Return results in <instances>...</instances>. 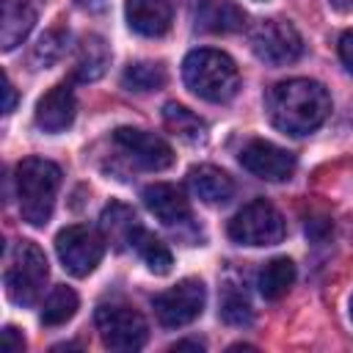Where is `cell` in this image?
I'll return each instance as SVG.
<instances>
[{"instance_id":"obj_1","label":"cell","mask_w":353,"mask_h":353,"mask_svg":"<svg viewBox=\"0 0 353 353\" xmlns=\"http://www.w3.org/2000/svg\"><path fill=\"white\" fill-rule=\"evenodd\" d=\"M268 113L273 127L290 135H309L314 132L331 113V97L323 83L292 77L276 83L268 94Z\"/></svg>"},{"instance_id":"obj_2","label":"cell","mask_w":353,"mask_h":353,"mask_svg":"<svg viewBox=\"0 0 353 353\" xmlns=\"http://www.w3.org/2000/svg\"><path fill=\"white\" fill-rule=\"evenodd\" d=\"M185 85L204 102H229L240 88V72L234 61L221 50H193L182 61Z\"/></svg>"},{"instance_id":"obj_3","label":"cell","mask_w":353,"mask_h":353,"mask_svg":"<svg viewBox=\"0 0 353 353\" xmlns=\"http://www.w3.org/2000/svg\"><path fill=\"white\" fill-rule=\"evenodd\" d=\"M61 188V168L44 157H28L17 165V196L22 221L44 226L52 218L55 196Z\"/></svg>"},{"instance_id":"obj_4","label":"cell","mask_w":353,"mask_h":353,"mask_svg":"<svg viewBox=\"0 0 353 353\" xmlns=\"http://www.w3.org/2000/svg\"><path fill=\"white\" fill-rule=\"evenodd\" d=\"M47 276H50V268H47L44 251L30 240L17 243V248L11 254V262L6 268V292H8V298L14 303L33 306L44 292Z\"/></svg>"},{"instance_id":"obj_5","label":"cell","mask_w":353,"mask_h":353,"mask_svg":"<svg viewBox=\"0 0 353 353\" xmlns=\"http://www.w3.org/2000/svg\"><path fill=\"white\" fill-rule=\"evenodd\" d=\"M287 234V223L281 218V212L265 201L256 199L251 204H245L232 221H229V237L240 245H276L281 243Z\"/></svg>"},{"instance_id":"obj_6","label":"cell","mask_w":353,"mask_h":353,"mask_svg":"<svg viewBox=\"0 0 353 353\" xmlns=\"http://www.w3.org/2000/svg\"><path fill=\"white\" fill-rule=\"evenodd\" d=\"M97 331L105 347L132 353L146 345L149 328L138 309L124 303H105L97 309Z\"/></svg>"},{"instance_id":"obj_7","label":"cell","mask_w":353,"mask_h":353,"mask_svg":"<svg viewBox=\"0 0 353 353\" xmlns=\"http://www.w3.org/2000/svg\"><path fill=\"white\" fill-rule=\"evenodd\" d=\"M251 52L268 66H287L301 58L303 39L284 19H262L251 30Z\"/></svg>"},{"instance_id":"obj_8","label":"cell","mask_w":353,"mask_h":353,"mask_svg":"<svg viewBox=\"0 0 353 353\" xmlns=\"http://www.w3.org/2000/svg\"><path fill=\"white\" fill-rule=\"evenodd\" d=\"M55 254L72 276H88L105 256V237L91 226H66L55 237Z\"/></svg>"},{"instance_id":"obj_9","label":"cell","mask_w":353,"mask_h":353,"mask_svg":"<svg viewBox=\"0 0 353 353\" xmlns=\"http://www.w3.org/2000/svg\"><path fill=\"white\" fill-rule=\"evenodd\" d=\"M204 301H207V290L199 279H182L179 284H174L171 290L154 295L152 306H154V314L160 320V325L165 328H179V325H188L193 323L201 309H204Z\"/></svg>"},{"instance_id":"obj_10","label":"cell","mask_w":353,"mask_h":353,"mask_svg":"<svg viewBox=\"0 0 353 353\" xmlns=\"http://www.w3.org/2000/svg\"><path fill=\"white\" fill-rule=\"evenodd\" d=\"M240 165L259 176V179H268V182H284L295 174V154L270 143V141H248L243 149H240Z\"/></svg>"},{"instance_id":"obj_11","label":"cell","mask_w":353,"mask_h":353,"mask_svg":"<svg viewBox=\"0 0 353 353\" xmlns=\"http://www.w3.org/2000/svg\"><path fill=\"white\" fill-rule=\"evenodd\" d=\"M113 141L146 171H163L174 163V149L168 146V141H163L154 132L135 130V127H119L113 132Z\"/></svg>"},{"instance_id":"obj_12","label":"cell","mask_w":353,"mask_h":353,"mask_svg":"<svg viewBox=\"0 0 353 353\" xmlns=\"http://www.w3.org/2000/svg\"><path fill=\"white\" fill-rule=\"evenodd\" d=\"M77 113V102H74V91L66 83L52 85L36 105V124L44 132H61L74 121Z\"/></svg>"},{"instance_id":"obj_13","label":"cell","mask_w":353,"mask_h":353,"mask_svg":"<svg viewBox=\"0 0 353 353\" xmlns=\"http://www.w3.org/2000/svg\"><path fill=\"white\" fill-rule=\"evenodd\" d=\"M143 204L146 210L165 226H176L185 223L190 218V204L185 199V193L176 185L168 182H154L143 188Z\"/></svg>"},{"instance_id":"obj_14","label":"cell","mask_w":353,"mask_h":353,"mask_svg":"<svg viewBox=\"0 0 353 353\" xmlns=\"http://www.w3.org/2000/svg\"><path fill=\"white\" fill-rule=\"evenodd\" d=\"M124 14H127V25L146 39L165 36L174 19L171 6L165 0H127Z\"/></svg>"},{"instance_id":"obj_15","label":"cell","mask_w":353,"mask_h":353,"mask_svg":"<svg viewBox=\"0 0 353 353\" xmlns=\"http://www.w3.org/2000/svg\"><path fill=\"white\" fill-rule=\"evenodd\" d=\"M190 190L204 201V204H226L234 196V182L226 171L215 165H196L188 174Z\"/></svg>"},{"instance_id":"obj_16","label":"cell","mask_w":353,"mask_h":353,"mask_svg":"<svg viewBox=\"0 0 353 353\" xmlns=\"http://www.w3.org/2000/svg\"><path fill=\"white\" fill-rule=\"evenodd\" d=\"M36 25V11L25 0H3V17H0V47L8 52L17 44L28 39V33Z\"/></svg>"},{"instance_id":"obj_17","label":"cell","mask_w":353,"mask_h":353,"mask_svg":"<svg viewBox=\"0 0 353 353\" xmlns=\"http://www.w3.org/2000/svg\"><path fill=\"white\" fill-rule=\"evenodd\" d=\"M196 25L210 33H234L245 25V11L232 0H204L196 8Z\"/></svg>"},{"instance_id":"obj_18","label":"cell","mask_w":353,"mask_h":353,"mask_svg":"<svg viewBox=\"0 0 353 353\" xmlns=\"http://www.w3.org/2000/svg\"><path fill=\"white\" fill-rule=\"evenodd\" d=\"M127 240H130V245H132V248L141 254V259L149 265V270H152V273L165 276V273L171 270L174 256H171V251L165 248V243H160L154 234H149L146 229H141V226L135 223Z\"/></svg>"},{"instance_id":"obj_19","label":"cell","mask_w":353,"mask_h":353,"mask_svg":"<svg viewBox=\"0 0 353 353\" xmlns=\"http://www.w3.org/2000/svg\"><path fill=\"white\" fill-rule=\"evenodd\" d=\"M110 63V50L108 44L99 39V36H85L83 44H80V52H77V63H74V77L88 83V80H97L105 74Z\"/></svg>"},{"instance_id":"obj_20","label":"cell","mask_w":353,"mask_h":353,"mask_svg":"<svg viewBox=\"0 0 353 353\" xmlns=\"http://www.w3.org/2000/svg\"><path fill=\"white\" fill-rule=\"evenodd\" d=\"M292 281H295V265H292V259L276 256V259H270V262L259 270L256 287H259L262 298L279 301L281 295H287V290L292 287Z\"/></svg>"},{"instance_id":"obj_21","label":"cell","mask_w":353,"mask_h":353,"mask_svg":"<svg viewBox=\"0 0 353 353\" xmlns=\"http://www.w3.org/2000/svg\"><path fill=\"white\" fill-rule=\"evenodd\" d=\"M77 312V292L66 284L52 287V292L47 295L44 306H41V323L44 325H63L66 320H72Z\"/></svg>"},{"instance_id":"obj_22","label":"cell","mask_w":353,"mask_h":353,"mask_svg":"<svg viewBox=\"0 0 353 353\" xmlns=\"http://www.w3.org/2000/svg\"><path fill=\"white\" fill-rule=\"evenodd\" d=\"M121 83L124 88L130 91H157L165 85V69L160 63H152V61H138V63H130L121 74Z\"/></svg>"},{"instance_id":"obj_23","label":"cell","mask_w":353,"mask_h":353,"mask_svg":"<svg viewBox=\"0 0 353 353\" xmlns=\"http://www.w3.org/2000/svg\"><path fill=\"white\" fill-rule=\"evenodd\" d=\"M163 121H165V127H168L171 132H176V135L185 138V141H199V138H204V121H201L193 110H188L185 105L165 102V108H163Z\"/></svg>"},{"instance_id":"obj_24","label":"cell","mask_w":353,"mask_h":353,"mask_svg":"<svg viewBox=\"0 0 353 353\" xmlns=\"http://www.w3.org/2000/svg\"><path fill=\"white\" fill-rule=\"evenodd\" d=\"M61 52H63V36H61L58 30H52V33H47V36L39 39V44H36V50H33V61H36L39 66H47V63L58 61Z\"/></svg>"},{"instance_id":"obj_25","label":"cell","mask_w":353,"mask_h":353,"mask_svg":"<svg viewBox=\"0 0 353 353\" xmlns=\"http://www.w3.org/2000/svg\"><path fill=\"white\" fill-rule=\"evenodd\" d=\"M221 317L232 325H245V323H251V306L243 295H226V301L221 306Z\"/></svg>"},{"instance_id":"obj_26","label":"cell","mask_w":353,"mask_h":353,"mask_svg":"<svg viewBox=\"0 0 353 353\" xmlns=\"http://www.w3.org/2000/svg\"><path fill=\"white\" fill-rule=\"evenodd\" d=\"M339 58H342L345 69L353 74V30H345L339 36Z\"/></svg>"},{"instance_id":"obj_27","label":"cell","mask_w":353,"mask_h":353,"mask_svg":"<svg viewBox=\"0 0 353 353\" xmlns=\"http://www.w3.org/2000/svg\"><path fill=\"white\" fill-rule=\"evenodd\" d=\"M22 347H25V339L17 334L14 325H6V328H3V350H6V353H19Z\"/></svg>"},{"instance_id":"obj_28","label":"cell","mask_w":353,"mask_h":353,"mask_svg":"<svg viewBox=\"0 0 353 353\" xmlns=\"http://www.w3.org/2000/svg\"><path fill=\"white\" fill-rule=\"evenodd\" d=\"M3 91H6L3 113H11V110H14V102H17V91H14V85H11V80H8V77H6V85H3Z\"/></svg>"},{"instance_id":"obj_29","label":"cell","mask_w":353,"mask_h":353,"mask_svg":"<svg viewBox=\"0 0 353 353\" xmlns=\"http://www.w3.org/2000/svg\"><path fill=\"white\" fill-rule=\"evenodd\" d=\"M171 350H196V353H201L204 345H199V342H176V345H171Z\"/></svg>"},{"instance_id":"obj_30","label":"cell","mask_w":353,"mask_h":353,"mask_svg":"<svg viewBox=\"0 0 353 353\" xmlns=\"http://www.w3.org/2000/svg\"><path fill=\"white\" fill-rule=\"evenodd\" d=\"M331 6L339 11H347V8H353V0H331Z\"/></svg>"},{"instance_id":"obj_31","label":"cell","mask_w":353,"mask_h":353,"mask_svg":"<svg viewBox=\"0 0 353 353\" xmlns=\"http://www.w3.org/2000/svg\"><path fill=\"white\" fill-rule=\"evenodd\" d=\"M350 320H353V298H350Z\"/></svg>"}]
</instances>
